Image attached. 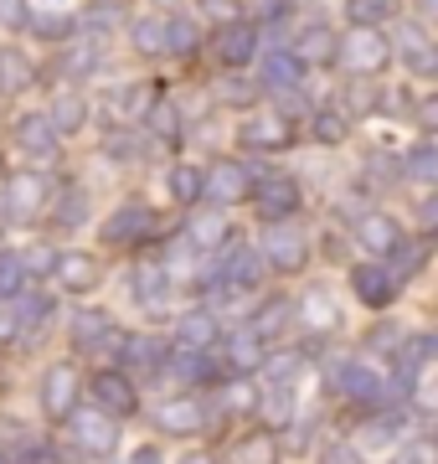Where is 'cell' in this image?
<instances>
[{"label":"cell","instance_id":"obj_20","mask_svg":"<svg viewBox=\"0 0 438 464\" xmlns=\"http://www.w3.org/2000/svg\"><path fill=\"white\" fill-rule=\"evenodd\" d=\"M72 341L83 351H109L119 346V325L103 310H78V320H72Z\"/></svg>","mask_w":438,"mask_h":464},{"label":"cell","instance_id":"obj_3","mask_svg":"<svg viewBox=\"0 0 438 464\" xmlns=\"http://www.w3.org/2000/svg\"><path fill=\"white\" fill-rule=\"evenodd\" d=\"M340 63L351 67L356 78H376L392 63V42L376 26H351V36H340Z\"/></svg>","mask_w":438,"mask_h":464},{"label":"cell","instance_id":"obj_28","mask_svg":"<svg viewBox=\"0 0 438 464\" xmlns=\"http://www.w3.org/2000/svg\"><path fill=\"white\" fill-rule=\"evenodd\" d=\"M119 356H124V366H135V372H160L170 351H166V346H155L150 335H124Z\"/></svg>","mask_w":438,"mask_h":464},{"label":"cell","instance_id":"obj_34","mask_svg":"<svg viewBox=\"0 0 438 464\" xmlns=\"http://www.w3.org/2000/svg\"><path fill=\"white\" fill-rule=\"evenodd\" d=\"M300 320L309 325V331H336V325H340V310H336V299L325 295V289H315V295H304Z\"/></svg>","mask_w":438,"mask_h":464},{"label":"cell","instance_id":"obj_52","mask_svg":"<svg viewBox=\"0 0 438 464\" xmlns=\"http://www.w3.org/2000/svg\"><path fill=\"white\" fill-rule=\"evenodd\" d=\"M418 222H423L428 232H438V191H433V197H428V201L418 207Z\"/></svg>","mask_w":438,"mask_h":464},{"label":"cell","instance_id":"obj_22","mask_svg":"<svg viewBox=\"0 0 438 464\" xmlns=\"http://www.w3.org/2000/svg\"><path fill=\"white\" fill-rule=\"evenodd\" d=\"M42 201H47V186L36 181V176H16V181L5 186V212L16 217V222L42 217Z\"/></svg>","mask_w":438,"mask_h":464},{"label":"cell","instance_id":"obj_53","mask_svg":"<svg viewBox=\"0 0 438 464\" xmlns=\"http://www.w3.org/2000/svg\"><path fill=\"white\" fill-rule=\"evenodd\" d=\"M109 155H124V160H135V155H139V145L129 140V134H114V145H109Z\"/></svg>","mask_w":438,"mask_h":464},{"label":"cell","instance_id":"obj_27","mask_svg":"<svg viewBox=\"0 0 438 464\" xmlns=\"http://www.w3.org/2000/svg\"><path fill=\"white\" fill-rule=\"evenodd\" d=\"M233 464H279V433H269V429H253L248 439H237V449H233Z\"/></svg>","mask_w":438,"mask_h":464},{"label":"cell","instance_id":"obj_26","mask_svg":"<svg viewBox=\"0 0 438 464\" xmlns=\"http://www.w3.org/2000/svg\"><path fill=\"white\" fill-rule=\"evenodd\" d=\"M397 52H403L407 72H418V78H433V72H438V47L423 32H403V47H397Z\"/></svg>","mask_w":438,"mask_h":464},{"label":"cell","instance_id":"obj_15","mask_svg":"<svg viewBox=\"0 0 438 464\" xmlns=\"http://www.w3.org/2000/svg\"><path fill=\"white\" fill-rule=\"evenodd\" d=\"M129 289H135V299L145 310H160L170 299V268L155 264V258H139V264L129 268Z\"/></svg>","mask_w":438,"mask_h":464},{"label":"cell","instance_id":"obj_46","mask_svg":"<svg viewBox=\"0 0 438 464\" xmlns=\"http://www.w3.org/2000/svg\"><path fill=\"white\" fill-rule=\"evenodd\" d=\"M99 63H103V47L93 42V47H83V52H72L68 57V72H83L88 78V72H99Z\"/></svg>","mask_w":438,"mask_h":464},{"label":"cell","instance_id":"obj_38","mask_svg":"<svg viewBox=\"0 0 438 464\" xmlns=\"http://www.w3.org/2000/svg\"><path fill=\"white\" fill-rule=\"evenodd\" d=\"M351 26H382L387 16H397V0H346Z\"/></svg>","mask_w":438,"mask_h":464},{"label":"cell","instance_id":"obj_48","mask_svg":"<svg viewBox=\"0 0 438 464\" xmlns=\"http://www.w3.org/2000/svg\"><path fill=\"white\" fill-rule=\"evenodd\" d=\"M320 464H367V454H361L356 444H330Z\"/></svg>","mask_w":438,"mask_h":464},{"label":"cell","instance_id":"obj_25","mask_svg":"<svg viewBox=\"0 0 438 464\" xmlns=\"http://www.w3.org/2000/svg\"><path fill=\"white\" fill-rule=\"evenodd\" d=\"M36 83V63L21 47H0V88L5 93H21V88Z\"/></svg>","mask_w":438,"mask_h":464},{"label":"cell","instance_id":"obj_18","mask_svg":"<svg viewBox=\"0 0 438 464\" xmlns=\"http://www.w3.org/2000/svg\"><path fill=\"white\" fill-rule=\"evenodd\" d=\"M289 52H294L304 67H320V63H330V57H340V36L315 21V26H304V32L294 36V47H289Z\"/></svg>","mask_w":438,"mask_h":464},{"label":"cell","instance_id":"obj_51","mask_svg":"<svg viewBox=\"0 0 438 464\" xmlns=\"http://www.w3.org/2000/svg\"><path fill=\"white\" fill-rule=\"evenodd\" d=\"M129 464H166V454H160V444H139L129 454Z\"/></svg>","mask_w":438,"mask_h":464},{"label":"cell","instance_id":"obj_30","mask_svg":"<svg viewBox=\"0 0 438 464\" xmlns=\"http://www.w3.org/2000/svg\"><path fill=\"white\" fill-rule=\"evenodd\" d=\"M294 315H300V310H294L289 299H263V310L253 315V335H258V341H273V335L289 331V320H294Z\"/></svg>","mask_w":438,"mask_h":464},{"label":"cell","instance_id":"obj_2","mask_svg":"<svg viewBox=\"0 0 438 464\" xmlns=\"http://www.w3.org/2000/svg\"><path fill=\"white\" fill-rule=\"evenodd\" d=\"M258 253H263V264L279 268V274H300V268L309 264V237H304L300 222H269Z\"/></svg>","mask_w":438,"mask_h":464},{"label":"cell","instance_id":"obj_6","mask_svg":"<svg viewBox=\"0 0 438 464\" xmlns=\"http://www.w3.org/2000/svg\"><path fill=\"white\" fill-rule=\"evenodd\" d=\"M237 140H243L248 150H263V155H273V150H289V145H294V124H289V114H279V109H253V114L243 119Z\"/></svg>","mask_w":438,"mask_h":464},{"label":"cell","instance_id":"obj_37","mask_svg":"<svg viewBox=\"0 0 438 464\" xmlns=\"http://www.w3.org/2000/svg\"><path fill=\"white\" fill-rule=\"evenodd\" d=\"M309 130H315V140H320V145H340V140L351 134V119H346V109H315Z\"/></svg>","mask_w":438,"mask_h":464},{"label":"cell","instance_id":"obj_33","mask_svg":"<svg viewBox=\"0 0 438 464\" xmlns=\"http://www.w3.org/2000/svg\"><path fill=\"white\" fill-rule=\"evenodd\" d=\"M129 42L139 57H166V16H139L129 26Z\"/></svg>","mask_w":438,"mask_h":464},{"label":"cell","instance_id":"obj_16","mask_svg":"<svg viewBox=\"0 0 438 464\" xmlns=\"http://www.w3.org/2000/svg\"><path fill=\"white\" fill-rule=\"evenodd\" d=\"M52 274H57V284H62L68 295H88V289H93V284L103 279L99 258H88V253H57Z\"/></svg>","mask_w":438,"mask_h":464},{"label":"cell","instance_id":"obj_9","mask_svg":"<svg viewBox=\"0 0 438 464\" xmlns=\"http://www.w3.org/2000/svg\"><path fill=\"white\" fill-rule=\"evenodd\" d=\"M351 289H356V299H361L367 310H387L403 284H397L392 264H376V258H371V264H356L351 268Z\"/></svg>","mask_w":438,"mask_h":464},{"label":"cell","instance_id":"obj_55","mask_svg":"<svg viewBox=\"0 0 438 464\" xmlns=\"http://www.w3.org/2000/svg\"><path fill=\"white\" fill-rule=\"evenodd\" d=\"M181 464H217V459H212V454H186Z\"/></svg>","mask_w":438,"mask_h":464},{"label":"cell","instance_id":"obj_58","mask_svg":"<svg viewBox=\"0 0 438 464\" xmlns=\"http://www.w3.org/2000/svg\"><path fill=\"white\" fill-rule=\"evenodd\" d=\"M0 464H16V459H11V454H0Z\"/></svg>","mask_w":438,"mask_h":464},{"label":"cell","instance_id":"obj_31","mask_svg":"<svg viewBox=\"0 0 438 464\" xmlns=\"http://www.w3.org/2000/svg\"><path fill=\"white\" fill-rule=\"evenodd\" d=\"M186 243H191V248H217V243H227V217L222 212H196L191 222H186Z\"/></svg>","mask_w":438,"mask_h":464},{"label":"cell","instance_id":"obj_42","mask_svg":"<svg viewBox=\"0 0 438 464\" xmlns=\"http://www.w3.org/2000/svg\"><path fill=\"white\" fill-rule=\"evenodd\" d=\"M150 88L145 83H129V88H119L114 93V103H109V109H114L119 119H135V114H150Z\"/></svg>","mask_w":438,"mask_h":464},{"label":"cell","instance_id":"obj_23","mask_svg":"<svg viewBox=\"0 0 438 464\" xmlns=\"http://www.w3.org/2000/svg\"><path fill=\"white\" fill-rule=\"evenodd\" d=\"M196 52H202V26H196V16H186V11L166 16V57H196Z\"/></svg>","mask_w":438,"mask_h":464},{"label":"cell","instance_id":"obj_57","mask_svg":"<svg viewBox=\"0 0 438 464\" xmlns=\"http://www.w3.org/2000/svg\"><path fill=\"white\" fill-rule=\"evenodd\" d=\"M42 5H57V11H62V5H68V0H42Z\"/></svg>","mask_w":438,"mask_h":464},{"label":"cell","instance_id":"obj_43","mask_svg":"<svg viewBox=\"0 0 438 464\" xmlns=\"http://www.w3.org/2000/svg\"><path fill=\"white\" fill-rule=\"evenodd\" d=\"M263 413H269V423H289L294 418V387H269Z\"/></svg>","mask_w":438,"mask_h":464},{"label":"cell","instance_id":"obj_56","mask_svg":"<svg viewBox=\"0 0 438 464\" xmlns=\"http://www.w3.org/2000/svg\"><path fill=\"white\" fill-rule=\"evenodd\" d=\"M423 5V16H438V0H418Z\"/></svg>","mask_w":438,"mask_h":464},{"label":"cell","instance_id":"obj_10","mask_svg":"<svg viewBox=\"0 0 438 464\" xmlns=\"http://www.w3.org/2000/svg\"><path fill=\"white\" fill-rule=\"evenodd\" d=\"M88 392L99 402V413H109V418H129L139 408V392H135L129 372H99V377L88 382Z\"/></svg>","mask_w":438,"mask_h":464},{"label":"cell","instance_id":"obj_8","mask_svg":"<svg viewBox=\"0 0 438 464\" xmlns=\"http://www.w3.org/2000/svg\"><path fill=\"white\" fill-rule=\"evenodd\" d=\"M253 201H258V212L269 217V222H289V217L300 212V181L294 176H258L253 181Z\"/></svg>","mask_w":438,"mask_h":464},{"label":"cell","instance_id":"obj_50","mask_svg":"<svg viewBox=\"0 0 438 464\" xmlns=\"http://www.w3.org/2000/svg\"><path fill=\"white\" fill-rule=\"evenodd\" d=\"M418 119H423V130H433V134H438V93H428V99H423Z\"/></svg>","mask_w":438,"mask_h":464},{"label":"cell","instance_id":"obj_35","mask_svg":"<svg viewBox=\"0 0 438 464\" xmlns=\"http://www.w3.org/2000/svg\"><path fill=\"white\" fill-rule=\"evenodd\" d=\"M170 197L181 201V207H196V201L206 197V170L176 166V170H170Z\"/></svg>","mask_w":438,"mask_h":464},{"label":"cell","instance_id":"obj_49","mask_svg":"<svg viewBox=\"0 0 438 464\" xmlns=\"http://www.w3.org/2000/svg\"><path fill=\"white\" fill-rule=\"evenodd\" d=\"M227 408H258V392H248V387H227Z\"/></svg>","mask_w":438,"mask_h":464},{"label":"cell","instance_id":"obj_54","mask_svg":"<svg viewBox=\"0 0 438 464\" xmlns=\"http://www.w3.org/2000/svg\"><path fill=\"white\" fill-rule=\"evenodd\" d=\"M392 341H397V331H392V325H382L376 335H367V346H371V351H392Z\"/></svg>","mask_w":438,"mask_h":464},{"label":"cell","instance_id":"obj_11","mask_svg":"<svg viewBox=\"0 0 438 464\" xmlns=\"http://www.w3.org/2000/svg\"><path fill=\"white\" fill-rule=\"evenodd\" d=\"M150 232H155V212H150V207H145V201H124V207H114L109 222H103V243L129 248V243L150 237Z\"/></svg>","mask_w":438,"mask_h":464},{"label":"cell","instance_id":"obj_24","mask_svg":"<svg viewBox=\"0 0 438 464\" xmlns=\"http://www.w3.org/2000/svg\"><path fill=\"white\" fill-rule=\"evenodd\" d=\"M263 83H269L273 93H300L304 63L294 57V52H273V57H263Z\"/></svg>","mask_w":438,"mask_h":464},{"label":"cell","instance_id":"obj_40","mask_svg":"<svg viewBox=\"0 0 438 464\" xmlns=\"http://www.w3.org/2000/svg\"><path fill=\"white\" fill-rule=\"evenodd\" d=\"M26 253H0V299H11L26 289Z\"/></svg>","mask_w":438,"mask_h":464},{"label":"cell","instance_id":"obj_1","mask_svg":"<svg viewBox=\"0 0 438 464\" xmlns=\"http://www.w3.org/2000/svg\"><path fill=\"white\" fill-rule=\"evenodd\" d=\"M78 398H83V372H78L72 362H52L47 372H42V382H36V402H42V413L62 423V418H72Z\"/></svg>","mask_w":438,"mask_h":464},{"label":"cell","instance_id":"obj_12","mask_svg":"<svg viewBox=\"0 0 438 464\" xmlns=\"http://www.w3.org/2000/svg\"><path fill=\"white\" fill-rule=\"evenodd\" d=\"M212 52H217L222 67H248L258 57V26L253 21H227V26L212 36Z\"/></svg>","mask_w":438,"mask_h":464},{"label":"cell","instance_id":"obj_44","mask_svg":"<svg viewBox=\"0 0 438 464\" xmlns=\"http://www.w3.org/2000/svg\"><path fill=\"white\" fill-rule=\"evenodd\" d=\"M294 11V0H248V21H284Z\"/></svg>","mask_w":438,"mask_h":464},{"label":"cell","instance_id":"obj_32","mask_svg":"<svg viewBox=\"0 0 438 464\" xmlns=\"http://www.w3.org/2000/svg\"><path fill=\"white\" fill-rule=\"evenodd\" d=\"M26 26H32L36 42H68V36L78 32V21H72L68 11H57V5H42V16H32Z\"/></svg>","mask_w":438,"mask_h":464},{"label":"cell","instance_id":"obj_41","mask_svg":"<svg viewBox=\"0 0 438 464\" xmlns=\"http://www.w3.org/2000/svg\"><path fill=\"white\" fill-rule=\"evenodd\" d=\"M403 176H407V181H438V145H418V150H407Z\"/></svg>","mask_w":438,"mask_h":464},{"label":"cell","instance_id":"obj_13","mask_svg":"<svg viewBox=\"0 0 438 464\" xmlns=\"http://www.w3.org/2000/svg\"><path fill=\"white\" fill-rule=\"evenodd\" d=\"M155 423L166 433H176V439H191V433L206 429V402L191 398V392H176V398L160 402V413H155Z\"/></svg>","mask_w":438,"mask_h":464},{"label":"cell","instance_id":"obj_14","mask_svg":"<svg viewBox=\"0 0 438 464\" xmlns=\"http://www.w3.org/2000/svg\"><path fill=\"white\" fill-rule=\"evenodd\" d=\"M222 362H227V372L248 377V372H263V362H269V346L253 335V325H243V331H233L227 341H222Z\"/></svg>","mask_w":438,"mask_h":464},{"label":"cell","instance_id":"obj_47","mask_svg":"<svg viewBox=\"0 0 438 464\" xmlns=\"http://www.w3.org/2000/svg\"><path fill=\"white\" fill-rule=\"evenodd\" d=\"M392 464H438V449L433 444H407L392 454Z\"/></svg>","mask_w":438,"mask_h":464},{"label":"cell","instance_id":"obj_5","mask_svg":"<svg viewBox=\"0 0 438 464\" xmlns=\"http://www.w3.org/2000/svg\"><path fill=\"white\" fill-rule=\"evenodd\" d=\"M119 418H109V413H99V408H72V418H68V429H72V444L83 449L88 459H109L119 449V429H114Z\"/></svg>","mask_w":438,"mask_h":464},{"label":"cell","instance_id":"obj_4","mask_svg":"<svg viewBox=\"0 0 438 464\" xmlns=\"http://www.w3.org/2000/svg\"><path fill=\"white\" fill-rule=\"evenodd\" d=\"M330 387H336V392H346L356 408H382L392 382L382 377V372H371L367 362H340L336 372H330Z\"/></svg>","mask_w":438,"mask_h":464},{"label":"cell","instance_id":"obj_39","mask_svg":"<svg viewBox=\"0 0 438 464\" xmlns=\"http://www.w3.org/2000/svg\"><path fill=\"white\" fill-rule=\"evenodd\" d=\"M83 217H88V197L78 186H68V191L57 197V207H52V222H57V227H83Z\"/></svg>","mask_w":438,"mask_h":464},{"label":"cell","instance_id":"obj_17","mask_svg":"<svg viewBox=\"0 0 438 464\" xmlns=\"http://www.w3.org/2000/svg\"><path fill=\"white\" fill-rule=\"evenodd\" d=\"M16 145L32 155V160H52L57 155V124L47 114H21L16 119Z\"/></svg>","mask_w":438,"mask_h":464},{"label":"cell","instance_id":"obj_45","mask_svg":"<svg viewBox=\"0 0 438 464\" xmlns=\"http://www.w3.org/2000/svg\"><path fill=\"white\" fill-rule=\"evenodd\" d=\"M32 21V0H0V26L5 32H21Z\"/></svg>","mask_w":438,"mask_h":464},{"label":"cell","instance_id":"obj_21","mask_svg":"<svg viewBox=\"0 0 438 464\" xmlns=\"http://www.w3.org/2000/svg\"><path fill=\"white\" fill-rule=\"evenodd\" d=\"M222 341L217 331V315L212 310H191V315H181V325H176V346L181 351H212Z\"/></svg>","mask_w":438,"mask_h":464},{"label":"cell","instance_id":"obj_36","mask_svg":"<svg viewBox=\"0 0 438 464\" xmlns=\"http://www.w3.org/2000/svg\"><path fill=\"white\" fill-rule=\"evenodd\" d=\"M145 124H150V134H155V140H166V145L181 140V109H176L170 99H155L150 114H145Z\"/></svg>","mask_w":438,"mask_h":464},{"label":"cell","instance_id":"obj_7","mask_svg":"<svg viewBox=\"0 0 438 464\" xmlns=\"http://www.w3.org/2000/svg\"><path fill=\"white\" fill-rule=\"evenodd\" d=\"M253 170L243 166V160H212L206 166V197L217 201V207H237V201H248V191H253Z\"/></svg>","mask_w":438,"mask_h":464},{"label":"cell","instance_id":"obj_29","mask_svg":"<svg viewBox=\"0 0 438 464\" xmlns=\"http://www.w3.org/2000/svg\"><path fill=\"white\" fill-rule=\"evenodd\" d=\"M47 119L57 124V134H78L88 124V99L68 88V93H57V99H52V114Z\"/></svg>","mask_w":438,"mask_h":464},{"label":"cell","instance_id":"obj_19","mask_svg":"<svg viewBox=\"0 0 438 464\" xmlns=\"http://www.w3.org/2000/svg\"><path fill=\"white\" fill-rule=\"evenodd\" d=\"M356 237H361V248H367L371 258H382V253H392L397 243H403V227H397L387 212H367L361 222H356Z\"/></svg>","mask_w":438,"mask_h":464}]
</instances>
